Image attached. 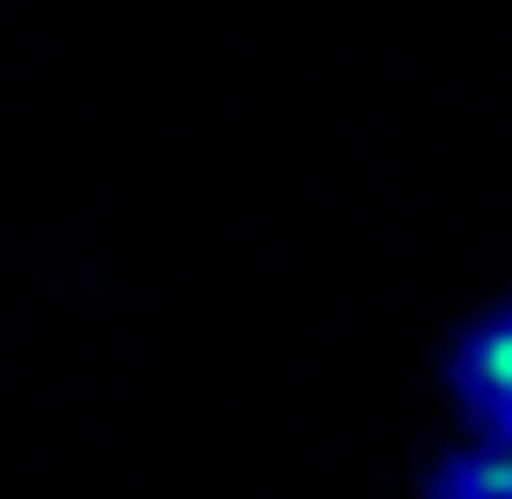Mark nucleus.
<instances>
[{"instance_id": "f03ea898", "label": "nucleus", "mask_w": 512, "mask_h": 499, "mask_svg": "<svg viewBox=\"0 0 512 499\" xmlns=\"http://www.w3.org/2000/svg\"><path fill=\"white\" fill-rule=\"evenodd\" d=\"M422 499H512V454L474 441V448L448 454V461L428 474Z\"/></svg>"}, {"instance_id": "f257e3e1", "label": "nucleus", "mask_w": 512, "mask_h": 499, "mask_svg": "<svg viewBox=\"0 0 512 499\" xmlns=\"http://www.w3.org/2000/svg\"><path fill=\"white\" fill-rule=\"evenodd\" d=\"M448 370H454V396H461L467 422L480 428V441L512 454V299L467 325Z\"/></svg>"}]
</instances>
